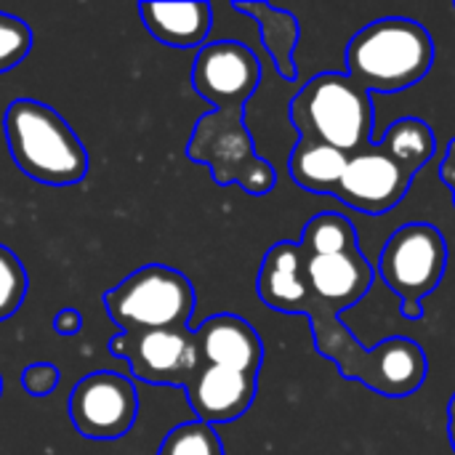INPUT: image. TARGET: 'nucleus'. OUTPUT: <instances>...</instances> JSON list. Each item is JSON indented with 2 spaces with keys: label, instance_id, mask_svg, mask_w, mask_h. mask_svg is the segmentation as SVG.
I'll list each match as a JSON object with an SVG mask.
<instances>
[{
  "label": "nucleus",
  "instance_id": "nucleus-1",
  "mask_svg": "<svg viewBox=\"0 0 455 455\" xmlns=\"http://www.w3.org/2000/svg\"><path fill=\"white\" fill-rule=\"evenodd\" d=\"M429 29L405 16H387L363 27L347 45V75L368 93H400L421 83L435 64Z\"/></svg>",
  "mask_w": 455,
  "mask_h": 455
},
{
  "label": "nucleus",
  "instance_id": "nucleus-2",
  "mask_svg": "<svg viewBox=\"0 0 455 455\" xmlns=\"http://www.w3.org/2000/svg\"><path fill=\"white\" fill-rule=\"evenodd\" d=\"M5 141L19 171L48 187H69L88 176V152L72 125L48 104L16 99L5 109Z\"/></svg>",
  "mask_w": 455,
  "mask_h": 455
},
{
  "label": "nucleus",
  "instance_id": "nucleus-3",
  "mask_svg": "<svg viewBox=\"0 0 455 455\" xmlns=\"http://www.w3.org/2000/svg\"><path fill=\"white\" fill-rule=\"evenodd\" d=\"M291 120L304 139L355 155L373 133V96L347 72H323L293 96Z\"/></svg>",
  "mask_w": 455,
  "mask_h": 455
},
{
  "label": "nucleus",
  "instance_id": "nucleus-4",
  "mask_svg": "<svg viewBox=\"0 0 455 455\" xmlns=\"http://www.w3.org/2000/svg\"><path fill=\"white\" fill-rule=\"evenodd\" d=\"M104 309L120 333L189 328L195 288L187 275L165 264H147L104 293Z\"/></svg>",
  "mask_w": 455,
  "mask_h": 455
},
{
  "label": "nucleus",
  "instance_id": "nucleus-5",
  "mask_svg": "<svg viewBox=\"0 0 455 455\" xmlns=\"http://www.w3.org/2000/svg\"><path fill=\"white\" fill-rule=\"evenodd\" d=\"M187 157L211 168L216 184H240L248 195H269L275 168L256 155L243 109H213L195 123Z\"/></svg>",
  "mask_w": 455,
  "mask_h": 455
},
{
  "label": "nucleus",
  "instance_id": "nucleus-6",
  "mask_svg": "<svg viewBox=\"0 0 455 455\" xmlns=\"http://www.w3.org/2000/svg\"><path fill=\"white\" fill-rule=\"evenodd\" d=\"M448 267V243L435 224H405L384 243L379 256V275L403 299V315L419 320L421 301L432 293Z\"/></svg>",
  "mask_w": 455,
  "mask_h": 455
},
{
  "label": "nucleus",
  "instance_id": "nucleus-7",
  "mask_svg": "<svg viewBox=\"0 0 455 455\" xmlns=\"http://www.w3.org/2000/svg\"><path fill=\"white\" fill-rule=\"evenodd\" d=\"M109 352L128 363L133 379L152 387L187 389L205 365L195 331L189 328L117 333L109 341Z\"/></svg>",
  "mask_w": 455,
  "mask_h": 455
},
{
  "label": "nucleus",
  "instance_id": "nucleus-8",
  "mask_svg": "<svg viewBox=\"0 0 455 455\" xmlns=\"http://www.w3.org/2000/svg\"><path fill=\"white\" fill-rule=\"evenodd\" d=\"M139 416L136 384L115 371H96L77 381L69 395V419L88 440H117Z\"/></svg>",
  "mask_w": 455,
  "mask_h": 455
},
{
  "label": "nucleus",
  "instance_id": "nucleus-9",
  "mask_svg": "<svg viewBox=\"0 0 455 455\" xmlns=\"http://www.w3.org/2000/svg\"><path fill=\"white\" fill-rule=\"evenodd\" d=\"M259 83V56L237 40L205 43L195 56L192 88L216 109H245Z\"/></svg>",
  "mask_w": 455,
  "mask_h": 455
},
{
  "label": "nucleus",
  "instance_id": "nucleus-10",
  "mask_svg": "<svg viewBox=\"0 0 455 455\" xmlns=\"http://www.w3.org/2000/svg\"><path fill=\"white\" fill-rule=\"evenodd\" d=\"M352 349L355 355L339 363L341 373L347 379H360L368 389L384 397H408L427 381V355L405 336L387 339L371 352H365L360 344Z\"/></svg>",
  "mask_w": 455,
  "mask_h": 455
},
{
  "label": "nucleus",
  "instance_id": "nucleus-11",
  "mask_svg": "<svg viewBox=\"0 0 455 455\" xmlns=\"http://www.w3.org/2000/svg\"><path fill=\"white\" fill-rule=\"evenodd\" d=\"M411 181L413 176L395 157H389L381 144H368L349 155L344 179L333 197L360 213L384 216L405 197Z\"/></svg>",
  "mask_w": 455,
  "mask_h": 455
},
{
  "label": "nucleus",
  "instance_id": "nucleus-12",
  "mask_svg": "<svg viewBox=\"0 0 455 455\" xmlns=\"http://www.w3.org/2000/svg\"><path fill=\"white\" fill-rule=\"evenodd\" d=\"M307 285L312 293V307L307 315H339L347 307H355L368 288L373 285V267L360 251L331 253V256H307L304 264Z\"/></svg>",
  "mask_w": 455,
  "mask_h": 455
},
{
  "label": "nucleus",
  "instance_id": "nucleus-13",
  "mask_svg": "<svg viewBox=\"0 0 455 455\" xmlns=\"http://www.w3.org/2000/svg\"><path fill=\"white\" fill-rule=\"evenodd\" d=\"M195 339L205 365H219L259 379L264 344L248 320L237 315H213L195 331Z\"/></svg>",
  "mask_w": 455,
  "mask_h": 455
},
{
  "label": "nucleus",
  "instance_id": "nucleus-14",
  "mask_svg": "<svg viewBox=\"0 0 455 455\" xmlns=\"http://www.w3.org/2000/svg\"><path fill=\"white\" fill-rule=\"evenodd\" d=\"M187 400L197 416V421L205 424H229L248 413V408L256 400V379L240 371L219 368V365H203V371L195 376V381L184 389Z\"/></svg>",
  "mask_w": 455,
  "mask_h": 455
},
{
  "label": "nucleus",
  "instance_id": "nucleus-15",
  "mask_svg": "<svg viewBox=\"0 0 455 455\" xmlns=\"http://www.w3.org/2000/svg\"><path fill=\"white\" fill-rule=\"evenodd\" d=\"M304 264L307 256L299 243L272 245L259 269V280H256L259 299L269 309L288 312V315H307L312 307V293L307 285Z\"/></svg>",
  "mask_w": 455,
  "mask_h": 455
},
{
  "label": "nucleus",
  "instance_id": "nucleus-16",
  "mask_svg": "<svg viewBox=\"0 0 455 455\" xmlns=\"http://www.w3.org/2000/svg\"><path fill=\"white\" fill-rule=\"evenodd\" d=\"M147 32L168 48H203L213 24L208 3H139Z\"/></svg>",
  "mask_w": 455,
  "mask_h": 455
},
{
  "label": "nucleus",
  "instance_id": "nucleus-17",
  "mask_svg": "<svg viewBox=\"0 0 455 455\" xmlns=\"http://www.w3.org/2000/svg\"><path fill=\"white\" fill-rule=\"evenodd\" d=\"M347 163H349L347 152L301 136L291 152L288 165H291L293 181L301 189H307L312 195H336V189L344 179Z\"/></svg>",
  "mask_w": 455,
  "mask_h": 455
},
{
  "label": "nucleus",
  "instance_id": "nucleus-18",
  "mask_svg": "<svg viewBox=\"0 0 455 455\" xmlns=\"http://www.w3.org/2000/svg\"><path fill=\"white\" fill-rule=\"evenodd\" d=\"M235 11L248 13L256 19L261 29V40L267 53L272 56L277 72L288 80L296 77V64H293V51L299 43V21L293 13L272 5V3H235Z\"/></svg>",
  "mask_w": 455,
  "mask_h": 455
},
{
  "label": "nucleus",
  "instance_id": "nucleus-19",
  "mask_svg": "<svg viewBox=\"0 0 455 455\" xmlns=\"http://www.w3.org/2000/svg\"><path fill=\"white\" fill-rule=\"evenodd\" d=\"M376 144H381V149L389 157H395L411 176H416L432 160V155L437 149V139H435L432 128L424 120H419V117L397 120L384 133V139L376 141Z\"/></svg>",
  "mask_w": 455,
  "mask_h": 455
},
{
  "label": "nucleus",
  "instance_id": "nucleus-20",
  "mask_svg": "<svg viewBox=\"0 0 455 455\" xmlns=\"http://www.w3.org/2000/svg\"><path fill=\"white\" fill-rule=\"evenodd\" d=\"M301 251L304 256H331V253H349L360 251L357 245V229L355 224L333 211L317 213L301 235Z\"/></svg>",
  "mask_w": 455,
  "mask_h": 455
},
{
  "label": "nucleus",
  "instance_id": "nucleus-21",
  "mask_svg": "<svg viewBox=\"0 0 455 455\" xmlns=\"http://www.w3.org/2000/svg\"><path fill=\"white\" fill-rule=\"evenodd\" d=\"M157 455H224V443L205 421H184L165 435Z\"/></svg>",
  "mask_w": 455,
  "mask_h": 455
},
{
  "label": "nucleus",
  "instance_id": "nucleus-22",
  "mask_svg": "<svg viewBox=\"0 0 455 455\" xmlns=\"http://www.w3.org/2000/svg\"><path fill=\"white\" fill-rule=\"evenodd\" d=\"M27 288H29V277L24 264L11 248L0 245V323H5L13 312H19V307L27 299Z\"/></svg>",
  "mask_w": 455,
  "mask_h": 455
},
{
  "label": "nucleus",
  "instance_id": "nucleus-23",
  "mask_svg": "<svg viewBox=\"0 0 455 455\" xmlns=\"http://www.w3.org/2000/svg\"><path fill=\"white\" fill-rule=\"evenodd\" d=\"M32 48V29L19 16L0 11V75L19 67Z\"/></svg>",
  "mask_w": 455,
  "mask_h": 455
},
{
  "label": "nucleus",
  "instance_id": "nucleus-24",
  "mask_svg": "<svg viewBox=\"0 0 455 455\" xmlns=\"http://www.w3.org/2000/svg\"><path fill=\"white\" fill-rule=\"evenodd\" d=\"M21 387L32 397H45L59 387V368L51 365V363H35V365L24 368Z\"/></svg>",
  "mask_w": 455,
  "mask_h": 455
},
{
  "label": "nucleus",
  "instance_id": "nucleus-25",
  "mask_svg": "<svg viewBox=\"0 0 455 455\" xmlns=\"http://www.w3.org/2000/svg\"><path fill=\"white\" fill-rule=\"evenodd\" d=\"M83 328V317L77 309H61L56 317H53V331L59 336H75L77 331Z\"/></svg>",
  "mask_w": 455,
  "mask_h": 455
},
{
  "label": "nucleus",
  "instance_id": "nucleus-26",
  "mask_svg": "<svg viewBox=\"0 0 455 455\" xmlns=\"http://www.w3.org/2000/svg\"><path fill=\"white\" fill-rule=\"evenodd\" d=\"M440 176H443V181L448 184V189H451L455 203V139L448 144V149H445V157H443V163H440Z\"/></svg>",
  "mask_w": 455,
  "mask_h": 455
},
{
  "label": "nucleus",
  "instance_id": "nucleus-27",
  "mask_svg": "<svg viewBox=\"0 0 455 455\" xmlns=\"http://www.w3.org/2000/svg\"><path fill=\"white\" fill-rule=\"evenodd\" d=\"M448 440H451V448L455 453V395L451 397V405H448Z\"/></svg>",
  "mask_w": 455,
  "mask_h": 455
},
{
  "label": "nucleus",
  "instance_id": "nucleus-28",
  "mask_svg": "<svg viewBox=\"0 0 455 455\" xmlns=\"http://www.w3.org/2000/svg\"><path fill=\"white\" fill-rule=\"evenodd\" d=\"M0 395H3V376H0Z\"/></svg>",
  "mask_w": 455,
  "mask_h": 455
}]
</instances>
